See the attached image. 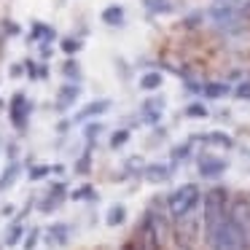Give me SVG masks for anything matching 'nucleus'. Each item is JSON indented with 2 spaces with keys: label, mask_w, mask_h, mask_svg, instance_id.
Segmentation results:
<instances>
[{
  "label": "nucleus",
  "mask_w": 250,
  "mask_h": 250,
  "mask_svg": "<svg viewBox=\"0 0 250 250\" xmlns=\"http://www.w3.org/2000/svg\"><path fill=\"white\" fill-rule=\"evenodd\" d=\"M162 83H164V76H162V73H156V70L146 73V76L140 78V86H143V89H148V92H153V89H159Z\"/></svg>",
  "instance_id": "6"
},
{
  "label": "nucleus",
  "mask_w": 250,
  "mask_h": 250,
  "mask_svg": "<svg viewBox=\"0 0 250 250\" xmlns=\"http://www.w3.org/2000/svg\"><path fill=\"white\" fill-rule=\"evenodd\" d=\"M124 140H126V132H119V135L113 137V146H121Z\"/></svg>",
  "instance_id": "13"
},
{
  "label": "nucleus",
  "mask_w": 250,
  "mask_h": 250,
  "mask_svg": "<svg viewBox=\"0 0 250 250\" xmlns=\"http://www.w3.org/2000/svg\"><path fill=\"white\" fill-rule=\"evenodd\" d=\"M207 140H218V146H223V148H231L234 146V140L229 135H221V132H210L207 135Z\"/></svg>",
  "instance_id": "9"
},
{
  "label": "nucleus",
  "mask_w": 250,
  "mask_h": 250,
  "mask_svg": "<svg viewBox=\"0 0 250 250\" xmlns=\"http://www.w3.org/2000/svg\"><path fill=\"white\" fill-rule=\"evenodd\" d=\"M146 178L153 180V183H162V180L169 178V167H167V164H162V162H159V164H151V167L146 169Z\"/></svg>",
  "instance_id": "5"
},
{
  "label": "nucleus",
  "mask_w": 250,
  "mask_h": 250,
  "mask_svg": "<svg viewBox=\"0 0 250 250\" xmlns=\"http://www.w3.org/2000/svg\"><path fill=\"white\" fill-rule=\"evenodd\" d=\"M245 11H248V14H250V3H248V8H245Z\"/></svg>",
  "instance_id": "14"
},
{
  "label": "nucleus",
  "mask_w": 250,
  "mask_h": 250,
  "mask_svg": "<svg viewBox=\"0 0 250 250\" xmlns=\"http://www.w3.org/2000/svg\"><path fill=\"white\" fill-rule=\"evenodd\" d=\"M143 113L148 116V124H156L164 113V100L153 97V100H148V103H143Z\"/></svg>",
  "instance_id": "4"
},
{
  "label": "nucleus",
  "mask_w": 250,
  "mask_h": 250,
  "mask_svg": "<svg viewBox=\"0 0 250 250\" xmlns=\"http://www.w3.org/2000/svg\"><path fill=\"white\" fill-rule=\"evenodd\" d=\"M119 221H124V207H113V210H110L108 223H119Z\"/></svg>",
  "instance_id": "11"
},
{
  "label": "nucleus",
  "mask_w": 250,
  "mask_h": 250,
  "mask_svg": "<svg viewBox=\"0 0 250 250\" xmlns=\"http://www.w3.org/2000/svg\"><path fill=\"white\" fill-rule=\"evenodd\" d=\"M143 3H146V8L151 14H169L172 11V3L169 0H143Z\"/></svg>",
  "instance_id": "7"
},
{
  "label": "nucleus",
  "mask_w": 250,
  "mask_h": 250,
  "mask_svg": "<svg viewBox=\"0 0 250 250\" xmlns=\"http://www.w3.org/2000/svg\"><path fill=\"white\" fill-rule=\"evenodd\" d=\"M205 94H210V97H221V94H226V86H218V83H210V86H205Z\"/></svg>",
  "instance_id": "10"
},
{
  "label": "nucleus",
  "mask_w": 250,
  "mask_h": 250,
  "mask_svg": "<svg viewBox=\"0 0 250 250\" xmlns=\"http://www.w3.org/2000/svg\"><path fill=\"white\" fill-rule=\"evenodd\" d=\"M199 172L205 175V178H218V175L226 172V162L218 156H205L199 162Z\"/></svg>",
  "instance_id": "3"
},
{
  "label": "nucleus",
  "mask_w": 250,
  "mask_h": 250,
  "mask_svg": "<svg viewBox=\"0 0 250 250\" xmlns=\"http://www.w3.org/2000/svg\"><path fill=\"white\" fill-rule=\"evenodd\" d=\"M103 19L108 24H121V22H124V8H121V6H110L108 11L103 14Z\"/></svg>",
  "instance_id": "8"
},
{
  "label": "nucleus",
  "mask_w": 250,
  "mask_h": 250,
  "mask_svg": "<svg viewBox=\"0 0 250 250\" xmlns=\"http://www.w3.org/2000/svg\"><path fill=\"white\" fill-rule=\"evenodd\" d=\"M207 242H210L212 250H242L245 248L242 226H239L231 215H226L223 221H218L215 226L207 231Z\"/></svg>",
  "instance_id": "1"
},
{
  "label": "nucleus",
  "mask_w": 250,
  "mask_h": 250,
  "mask_svg": "<svg viewBox=\"0 0 250 250\" xmlns=\"http://www.w3.org/2000/svg\"><path fill=\"white\" fill-rule=\"evenodd\" d=\"M199 199H202L199 188H196L194 183H186V186H180V188H175L172 194H169L167 207L175 218H183V215H191V212L199 207Z\"/></svg>",
  "instance_id": "2"
},
{
  "label": "nucleus",
  "mask_w": 250,
  "mask_h": 250,
  "mask_svg": "<svg viewBox=\"0 0 250 250\" xmlns=\"http://www.w3.org/2000/svg\"><path fill=\"white\" fill-rule=\"evenodd\" d=\"M237 97H242V100H250V83H242V86L237 89Z\"/></svg>",
  "instance_id": "12"
}]
</instances>
